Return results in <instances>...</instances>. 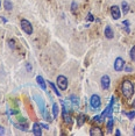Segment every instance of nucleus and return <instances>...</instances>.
Listing matches in <instances>:
<instances>
[{"label": "nucleus", "instance_id": "nucleus-1", "mask_svg": "<svg viewBox=\"0 0 135 136\" xmlns=\"http://www.w3.org/2000/svg\"><path fill=\"white\" fill-rule=\"evenodd\" d=\"M121 93H122V95H124L125 98H127V99L133 97V94H134V84H133V81L128 80V79L125 80L124 83H122V85H121Z\"/></svg>", "mask_w": 135, "mask_h": 136}, {"label": "nucleus", "instance_id": "nucleus-2", "mask_svg": "<svg viewBox=\"0 0 135 136\" xmlns=\"http://www.w3.org/2000/svg\"><path fill=\"white\" fill-rule=\"evenodd\" d=\"M114 97H112L111 98V102L108 103V106H107L106 108H105V111L101 113V115H100V122L101 121H105V119L106 118H109V116H112V112H113V102H114Z\"/></svg>", "mask_w": 135, "mask_h": 136}, {"label": "nucleus", "instance_id": "nucleus-3", "mask_svg": "<svg viewBox=\"0 0 135 136\" xmlns=\"http://www.w3.org/2000/svg\"><path fill=\"white\" fill-rule=\"evenodd\" d=\"M20 26H21V29L26 34H28V35H32V34H33V26H32V23L28 20L22 19L21 22H20Z\"/></svg>", "mask_w": 135, "mask_h": 136}, {"label": "nucleus", "instance_id": "nucleus-4", "mask_svg": "<svg viewBox=\"0 0 135 136\" xmlns=\"http://www.w3.org/2000/svg\"><path fill=\"white\" fill-rule=\"evenodd\" d=\"M56 85L58 86L62 91L66 90L68 88V78L65 77V76H62V75L58 76L56 79Z\"/></svg>", "mask_w": 135, "mask_h": 136}, {"label": "nucleus", "instance_id": "nucleus-5", "mask_svg": "<svg viewBox=\"0 0 135 136\" xmlns=\"http://www.w3.org/2000/svg\"><path fill=\"white\" fill-rule=\"evenodd\" d=\"M62 102V106H63V107H62V115H63V120H64V122L66 123V125H71L72 123V119H71V116H70V114L69 113H68V108L65 107V103H64V101L62 100L61 101Z\"/></svg>", "mask_w": 135, "mask_h": 136}, {"label": "nucleus", "instance_id": "nucleus-6", "mask_svg": "<svg viewBox=\"0 0 135 136\" xmlns=\"http://www.w3.org/2000/svg\"><path fill=\"white\" fill-rule=\"evenodd\" d=\"M34 99H35V101H36L37 106H39L41 114L43 115V114H44V112H46V103H44L43 98L40 97V95H37V94H34Z\"/></svg>", "mask_w": 135, "mask_h": 136}, {"label": "nucleus", "instance_id": "nucleus-7", "mask_svg": "<svg viewBox=\"0 0 135 136\" xmlns=\"http://www.w3.org/2000/svg\"><path fill=\"white\" fill-rule=\"evenodd\" d=\"M90 105L92 108H99L101 105V99L98 94H93L90 99Z\"/></svg>", "mask_w": 135, "mask_h": 136}, {"label": "nucleus", "instance_id": "nucleus-8", "mask_svg": "<svg viewBox=\"0 0 135 136\" xmlns=\"http://www.w3.org/2000/svg\"><path fill=\"white\" fill-rule=\"evenodd\" d=\"M125 68V61L124 58L121 57H118L114 61V70L118 71V72H120V71H122Z\"/></svg>", "mask_w": 135, "mask_h": 136}, {"label": "nucleus", "instance_id": "nucleus-9", "mask_svg": "<svg viewBox=\"0 0 135 136\" xmlns=\"http://www.w3.org/2000/svg\"><path fill=\"white\" fill-rule=\"evenodd\" d=\"M100 85L102 87V90H108L109 86H111V79L107 75H104L100 79Z\"/></svg>", "mask_w": 135, "mask_h": 136}, {"label": "nucleus", "instance_id": "nucleus-10", "mask_svg": "<svg viewBox=\"0 0 135 136\" xmlns=\"http://www.w3.org/2000/svg\"><path fill=\"white\" fill-rule=\"evenodd\" d=\"M111 15L114 20H119L120 19V16H121V11H120L119 6L114 5V6L111 7Z\"/></svg>", "mask_w": 135, "mask_h": 136}, {"label": "nucleus", "instance_id": "nucleus-11", "mask_svg": "<svg viewBox=\"0 0 135 136\" xmlns=\"http://www.w3.org/2000/svg\"><path fill=\"white\" fill-rule=\"evenodd\" d=\"M90 135H91V136H102V135H104V133H102L101 128L92 127L91 129H90Z\"/></svg>", "mask_w": 135, "mask_h": 136}, {"label": "nucleus", "instance_id": "nucleus-12", "mask_svg": "<svg viewBox=\"0 0 135 136\" xmlns=\"http://www.w3.org/2000/svg\"><path fill=\"white\" fill-rule=\"evenodd\" d=\"M105 36H106L108 40H111V38L114 37V31H113V29L111 28V26H106V27H105Z\"/></svg>", "mask_w": 135, "mask_h": 136}, {"label": "nucleus", "instance_id": "nucleus-13", "mask_svg": "<svg viewBox=\"0 0 135 136\" xmlns=\"http://www.w3.org/2000/svg\"><path fill=\"white\" fill-rule=\"evenodd\" d=\"M33 133L36 136H41L42 135V129H41V125L40 123H34L33 125Z\"/></svg>", "mask_w": 135, "mask_h": 136}, {"label": "nucleus", "instance_id": "nucleus-14", "mask_svg": "<svg viewBox=\"0 0 135 136\" xmlns=\"http://www.w3.org/2000/svg\"><path fill=\"white\" fill-rule=\"evenodd\" d=\"M36 81H37V84L40 85V87L42 88L43 91H46L47 90V85H46V81H44V79L41 77V76H37L36 77Z\"/></svg>", "mask_w": 135, "mask_h": 136}, {"label": "nucleus", "instance_id": "nucleus-15", "mask_svg": "<svg viewBox=\"0 0 135 136\" xmlns=\"http://www.w3.org/2000/svg\"><path fill=\"white\" fill-rule=\"evenodd\" d=\"M85 121H86V115L79 114L78 118H77V126H78V127H82V126L85 123Z\"/></svg>", "mask_w": 135, "mask_h": 136}, {"label": "nucleus", "instance_id": "nucleus-16", "mask_svg": "<svg viewBox=\"0 0 135 136\" xmlns=\"http://www.w3.org/2000/svg\"><path fill=\"white\" fill-rule=\"evenodd\" d=\"M69 100H70V102L72 103V106L73 107H78V105H79V99L78 97H76V95H70L69 97Z\"/></svg>", "mask_w": 135, "mask_h": 136}, {"label": "nucleus", "instance_id": "nucleus-17", "mask_svg": "<svg viewBox=\"0 0 135 136\" xmlns=\"http://www.w3.org/2000/svg\"><path fill=\"white\" fill-rule=\"evenodd\" d=\"M121 9H122V13H124V15H126V14L129 12V5H128V2L122 1L121 2Z\"/></svg>", "mask_w": 135, "mask_h": 136}, {"label": "nucleus", "instance_id": "nucleus-18", "mask_svg": "<svg viewBox=\"0 0 135 136\" xmlns=\"http://www.w3.org/2000/svg\"><path fill=\"white\" fill-rule=\"evenodd\" d=\"M52 113H54V119H57V118H58V114H59L58 103H54V105H52Z\"/></svg>", "mask_w": 135, "mask_h": 136}, {"label": "nucleus", "instance_id": "nucleus-19", "mask_svg": "<svg viewBox=\"0 0 135 136\" xmlns=\"http://www.w3.org/2000/svg\"><path fill=\"white\" fill-rule=\"evenodd\" d=\"M108 122H107V132L108 133H112V130H113V122H114V119L113 116H109L108 118Z\"/></svg>", "mask_w": 135, "mask_h": 136}, {"label": "nucleus", "instance_id": "nucleus-20", "mask_svg": "<svg viewBox=\"0 0 135 136\" xmlns=\"http://www.w3.org/2000/svg\"><path fill=\"white\" fill-rule=\"evenodd\" d=\"M4 7L6 11H12L13 8V4H12L9 0H4Z\"/></svg>", "mask_w": 135, "mask_h": 136}, {"label": "nucleus", "instance_id": "nucleus-21", "mask_svg": "<svg viewBox=\"0 0 135 136\" xmlns=\"http://www.w3.org/2000/svg\"><path fill=\"white\" fill-rule=\"evenodd\" d=\"M122 114H125L129 120H133L135 118V111H131V112H122Z\"/></svg>", "mask_w": 135, "mask_h": 136}, {"label": "nucleus", "instance_id": "nucleus-22", "mask_svg": "<svg viewBox=\"0 0 135 136\" xmlns=\"http://www.w3.org/2000/svg\"><path fill=\"white\" fill-rule=\"evenodd\" d=\"M49 86H50V87H51V90L55 92V94H56V95H58V97H61V93H59V92H58V90H57V88H56L55 84H52L51 81H49Z\"/></svg>", "mask_w": 135, "mask_h": 136}, {"label": "nucleus", "instance_id": "nucleus-23", "mask_svg": "<svg viewBox=\"0 0 135 136\" xmlns=\"http://www.w3.org/2000/svg\"><path fill=\"white\" fill-rule=\"evenodd\" d=\"M129 56H131V59L133 62H135V46H133V48L129 51Z\"/></svg>", "mask_w": 135, "mask_h": 136}, {"label": "nucleus", "instance_id": "nucleus-24", "mask_svg": "<svg viewBox=\"0 0 135 136\" xmlns=\"http://www.w3.org/2000/svg\"><path fill=\"white\" fill-rule=\"evenodd\" d=\"M42 116H43L44 119H46L47 121H49V122H50V121L52 120L51 116H50V114H49V113H48V111H47V109H46V112H44V114L42 115Z\"/></svg>", "mask_w": 135, "mask_h": 136}, {"label": "nucleus", "instance_id": "nucleus-25", "mask_svg": "<svg viewBox=\"0 0 135 136\" xmlns=\"http://www.w3.org/2000/svg\"><path fill=\"white\" fill-rule=\"evenodd\" d=\"M122 26L126 28V31H127V33H129V21H128V20H125V21L122 22Z\"/></svg>", "mask_w": 135, "mask_h": 136}, {"label": "nucleus", "instance_id": "nucleus-26", "mask_svg": "<svg viewBox=\"0 0 135 136\" xmlns=\"http://www.w3.org/2000/svg\"><path fill=\"white\" fill-rule=\"evenodd\" d=\"M77 2L76 1H72V4H71V11H72V13H76V9H77Z\"/></svg>", "mask_w": 135, "mask_h": 136}, {"label": "nucleus", "instance_id": "nucleus-27", "mask_svg": "<svg viewBox=\"0 0 135 136\" xmlns=\"http://www.w3.org/2000/svg\"><path fill=\"white\" fill-rule=\"evenodd\" d=\"M16 127L19 128V129L23 130V132H26L27 130V123H24V125H16Z\"/></svg>", "mask_w": 135, "mask_h": 136}, {"label": "nucleus", "instance_id": "nucleus-28", "mask_svg": "<svg viewBox=\"0 0 135 136\" xmlns=\"http://www.w3.org/2000/svg\"><path fill=\"white\" fill-rule=\"evenodd\" d=\"M8 43H9V47H11V48H15V46H14V41H12V40H9L8 41Z\"/></svg>", "mask_w": 135, "mask_h": 136}, {"label": "nucleus", "instance_id": "nucleus-29", "mask_svg": "<svg viewBox=\"0 0 135 136\" xmlns=\"http://www.w3.org/2000/svg\"><path fill=\"white\" fill-rule=\"evenodd\" d=\"M92 120L93 121H100V115H96V116H93V119H92Z\"/></svg>", "mask_w": 135, "mask_h": 136}, {"label": "nucleus", "instance_id": "nucleus-30", "mask_svg": "<svg viewBox=\"0 0 135 136\" xmlns=\"http://www.w3.org/2000/svg\"><path fill=\"white\" fill-rule=\"evenodd\" d=\"M87 16H89V20H90V21H93V20H94L93 15H92L91 13H89V14H87Z\"/></svg>", "mask_w": 135, "mask_h": 136}, {"label": "nucleus", "instance_id": "nucleus-31", "mask_svg": "<svg viewBox=\"0 0 135 136\" xmlns=\"http://www.w3.org/2000/svg\"><path fill=\"white\" fill-rule=\"evenodd\" d=\"M40 125H41V127L44 128V129H49V126L48 125H44V123H40Z\"/></svg>", "mask_w": 135, "mask_h": 136}, {"label": "nucleus", "instance_id": "nucleus-32", "mask_svg": "<svg viewBox=\"0 0 135 136\" xmlns=\"http://www.w3.org/2000/svg\"><path fill=\"white\" fill-rule=\"evenodd\" d=\"M4 134H5V129H4V127L0 126V135H4Z\"/></svg>", "mask_w": 135, "mask_h": 136}, {"label": "nucleus", "instance_id": "nucleus-33", "mask_svg": "<svg viewBox=\"0 0 135 136\" xmlns=\"http://www.w3.org/2000/svg\"><path fill=\"white\" fill-rule=\"evenodd\" d=\"M27 70H28V71H29V70H32V66L29 65V64H27Z\"/></svg>", "mask_w": 135, "mask_h": 136}, {"label": "nucleus", "instance_id": "nucleus-34", "mask_svg": "<svg viewBox=\"0 0 135 136\" xmlns=\"http://www.w3.org/2000/svg\"><path fill=\"white\" fill-rule=\"evenodd\" d=\"M115 135H118V136H120V135H121V133H120V130H116V132H115Z\"/></svg>", "mask_w": 135, "mask_h": 136}, {"label": "nucleus", "instance_id": "nucleus-35", "mask_svg": "<svg viewBox=\"0 0 135 136\" xmlns=\"http://www.w3.org/2000/svg\"><path fill=\"white\" fill-rule=\"evenodd\" d=\"M134 135H135V127H134Z\"/></svg>", "mask_w": 135, "mask_h": 136}, {"label": "nucleus", "instance_id": "nucleus-36", "mask_svg": "<svg viewBox=\"0 0 135 136\" xmlns=\"http://www.w3.org/2000/svg\"><path fill=\"white\" fill-rule=\"evenodd\" d=\"M134 108H135V101H134Z\"/></svg>", "mask_w": 135, "mask_h": 136}, {"label": "nucleus", "instance_id": "nucleus-37", "mask_svg": "<svg viewBox=\"0 0 135 136\" xmlns=\"http://www.w3.org/2000/svg\"><path fill=\"white\" fill-rule=\"evenodd\" d=\"M0 5H1V1H0Z\"/></svg>", "mask_w": 135, "mask_h": 136}]
</instances>
